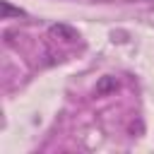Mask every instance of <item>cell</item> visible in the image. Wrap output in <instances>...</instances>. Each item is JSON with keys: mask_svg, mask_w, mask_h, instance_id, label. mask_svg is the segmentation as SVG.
Listing matches in <instances>:
<instances>
[{"mask_svg": "<svg viewBox=\"0 0 154 154\" xmlns=\"http://www.w3.org/2000/svg\"><path fill=\"white\" fill-rule=\"evenodd\" d=\"M118 87H120V82L113 75H103V77H99V82L94 87V96H108V94L118 91Z\"/></svg>", "mask_w": 154, "mask_h": 154, "instance_id": "6da1fadb", "label": "cell"}, {"mask_svg": "<svg viewBox=\"0 0 154 154\" xmlns=\"http://www.w3.org/2000/svg\"><path fill=\"white\" fill-rule=\"evenodd\" d=\"M0 17H2V19H10V17H24V10L12 7L7 0H2V2H0Z\"/></svg>", "mask_w": 154, "mask_h": 154, "instance_id": "3957f363", "label": "cell"}, {"mask_svg": "<svg viewBox=\"0 0 154 154\" xmlns=\"http://www.w3.org/2000/svg\"><path fill=\"white\" fill-rule=\"evenodd\" d=\"M51 36H55V38H60V41H77V31L70 26V24H63V22H58V24H51Z\"/></svg>", "mask_w": 154, "mask_h": 154, "instance_id": "7a4b0ae2", "label": "cell"}]
</instances>
